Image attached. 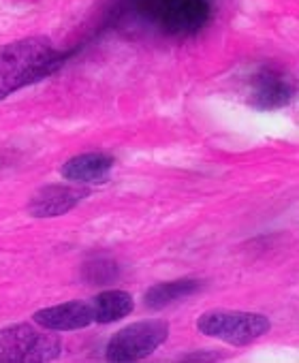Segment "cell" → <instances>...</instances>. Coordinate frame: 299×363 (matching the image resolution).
I'll return each instance as SVG.
<instances>
[{"label": "cell", "instance_id": "cell-9", "mask_svg": "<svg viewBox=\"0 0 299 363\" xmlns=\"http://www.w3.org/2000/svg\"><path fill=\"white\" fill-rule=\"evenodd\" d=\"M115 160L103 152H88L71 158L62 167V177L71 179L75 184H103L109 179Z\"/></svg>", "mask_w": 299, "mask_h": 363}, {"label": "cell", "instance_id": "cell-7", "mask_svg": "<svg viewBox=\"0 0 299 363\" xmlns=\"http://www.w3.org/2000/svg\"><path fill=\"white\" fill-rule=\"evenodd\" d=\"M90 195L88 189L79 186H64V184H52L41 189L28 203V212L35 218H56L64 216L71 210H75L86 197Z\"/></svg>", "mask_w": 299, "mask_h": 363}, {"label": "cell", "instance_id": "cell-11", "mask_svg": "<svg viewBox=\"0 0 299 363\" xmlns=\"http://www.w3.org/2000/svg\"><path fill=\"white\" fill-rule=\"evenodd\" d=\"M92 314H94V323H115L124 316H128L135 310V301L132 295L126 291H105L98 293L92 301Z\"/></svg>", "mask_w": 299, "mask_h": 363}, {"label": "cell", "instance_id": "cell-2", "mask_svg": "<svg viewBox=\"0 0 299 363\" xmlns=\"http://www.w3.org/2000/svg\"><path fill=\"white\" fill-rule=\"evenodd\" d=\"M135 11L171 37H191L210 20L208 0H132Z\"/></svg>", "mask_w": 299, "mask_h": 363}, {"label": "cell", "instance_id": "cell-4", "mask_svg": "<svg viewBox=\"0 0 299 363\" xmlns=\"http://www.w3.org/2000/svg\"><path fill=\"white\" fill-rule=\"evenodd\" d=\"M197 327L208 337L222 340L233 346H246L265 335L271 329L267 316L256 312H242V310H208L199 316Z\"/></svg>", "mask_w": 299, "mask_h": 363}, {"label": "cell", "instance_id": "cell-8", "mask_svg": "<svg viewBox=\"0 0 299 363\" xmlns=\"http://www.w3.org/2000/svg\"><path fill=\"white\" fill-rule=\"evenodd\" d=\"M35 325L47 331H75L94 323L92 306L88 301H67L60 306L37 310L33 316Z\"/></svg>", "mask_w": 299, "mask_h": 363}, {"label": "cell", "instance_id": "cell-5", "mask_svg": "<svg viewBox=\"0 0 299 363\" xmlns=\"http://www.w3.org/2000/svg\"><path fill=\"white\" fill-rule=\"evenodd\" d=\"M169 337V323L163 318L139 320L120 329L107 344V359L115 363L141 361Z\"/></svg>", "mask_w": 299, "mask_h": 363}, {"label": "cell", "instance_id": "cell-12", "mask_svg": "<svg viewBox=\"0 0 299 363\" xmlns=\"http://www.w3.org/2000/svg\"><path fill=\"white\" fill-rule=\"evenodd\" d=\"M84 276L90 284H109L113 278H118V265L113 261H96L88 263L84 269Z\"/></svg>", "mask_w": 299, "mask_h": 363}, {"label": "cell", "instance_id": "cell-6", "mask_svg": "<svg viewBox=\"0 0 299 363\" xmlns=\"http://www.w3.org/2000/svg\"><path fill=\"white\" fill-rule=\"evenodd\" d=\"M293 94H295V88L288 82V77L271 67H265L252 77V90H250L248 103L254 109L271 111V109L286 107Z\"/></svg>", "mask_w": 299, "mask_h": 363}, {"label": "cell", "instance_id": "cell-10", "mask_svg": "<svg viewBox=\"0 0 299 363\" xmlns=\"http://www.w3.org/2000/svg\"><path fill=\"white\" fill-rule=\"evenodd\" d=\"M201 289L199 280H174V282H161L154 284L145 291L143 303L150 310H163L180 299H186L191 295H195Z\"/></svg>", "mask_w": 299, "mask_h": 363}, {"label": "cell", "instance_id": "cell-1", "mask_svg": "<svg viewBox=\"0 0 299 363\" xmlns=\"http://www.w3.org/2000/svg\"><path fill=\"white\" fill-rule=\"evenodd\" d=\"M62 62L64 54L45 37H30L0 45V101L52 75L62 67Z\"/></svg>", "mask_w": 299, "mask_h": 363}, {"label": "cell", "instance_id": "cell-3", "mask_svg": "<svg viewBox=\"0 0 299 363\" xmlns=\"http://www.w3.org/2000/svg\"><path fill=\"white\" fill-rule=\"evenodd\" d=\"M62 340L47 329L18 323L0 329V363H45L58 359Z\"/></svg>", "mask_w": 299, "mask_h": 363}]
</instances>
